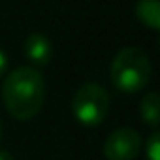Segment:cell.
<instances>
[{
    "label": "cell",
    "mask_w": 160,
    "mask_h": 160,
    "mask_svg": "<svg viewBox=\"0 0 160 160\" xmlns=\"http://www.w3.org/2000/svg\"><path fill=\"white\" fill-rule=\"evenodd\" d=\"M45 83L43 75L30 66H21L6 77L2 85V100L12 117L28 121L36 117L43 106Z\"/></svg>",
    "instance_id": "6da1fadb"
},
{
    "label": "cell",
    "mask_w": 160,
    "mask_h": 160,
    "mask_svg": "<svg viewBox=\"0 0 160 160\" xmlns=\"http://www.w3.org/2000/svg\"><path fill=\"white\" fill-rule=\"evenodd\" d=\"M109 75L121 92H139L151 79V60L139 47H124L111 60Z\"/></svg>",
    "instance_id": "7a4b0ae2"
},
{
    "label": "cell",
    "mask_w": 160,
    "mask_h": 160,
    "mask_svg": "<svg viewBox=\"0 0 160 160\" xmlns=\"http://www.w3.org/2000/svg\"><path fill=\"white\" fill-rule=\"evenodd\" d=\"M109 111V94L96 83L79 87L72 100V113L83 126H98Z\"/></svg>",
    "instance_id": "3957f363"
},
{
    "label": "cell",
    "mask_w": 160,
    "mask_h": 160,
    "mask_svg": "<svg viewBox=\"0 0 160 160\" xmlns=\"http://www.w3.org/2000/svg\"><path fill=\"white\" fill-rule=\"evenodd\" d=\"M141 151V136L134 128H119L111 132L104 143L108 160H134Z\"/></svg>",
    "instance_id": "277c9868"
},
{
    "label": "cell",
    "mask_w": 160,
    "mask_h": 160,
    "mask_svg": "<svg viewBox=\"0 0 160 160\" xmlns=\"http://www.w3.org/2000/svg\"><path fill=\"white\" fill-rule=\"evenodd\" d=\"M25 55L36 66H45L53 57V43L45 34H30L25 40Z\"/></svg>",
    "instance_id": "5b68a950"
},
{
    "label": "cell",
    "mask_w": 160,
    "mask_h": 160,
    "mask_svg": "<svg viewBox=\"0 0 160 160\" xmlns=\"http://www.w3.org/2000/svg\"><path fill=\"white\" fill-rule=\"evenodd\" d=\"M136 15L151 30H160V2L158 0H139L136 4Z\"/></svg>",
    "instance_id": "8992f818"
},
{
    "label": "cell",
    "mask_w": 160,
    "mask_h": 160,
    "mask_svg": "<svg viewBox=\"0 0 160 160\" xmlns=\"http://www.w3.org/2000/svg\"><path fill=\"white\" fill-rule=\"evenodd\" d=\"M139 115H141L143 122H147L152 128H156L160 124V98L156 92H149L143 96V100L139 104Z\"/></svg>",
    "instance_id": "52a82bcc"
},
{
    "label": "cell",
    "mask_w": 160,
    "mask_h": 160,
    "mask_svg": "<svg viewBox=\"0 0 160 160\" xmlns=\"http://www.w3.org/2000/svg\"><path fill=\"white\" fill-rule=\"evenodd\" d=\"M145 156H147V160H160V134H158V130H154L149 136V139L145 143Z\"/></svg>",
    "instance_id": "ba28073f"
},
{
    "label": "cell",
    "mask_w": 160,
    "mask_h": 160,
    "mask_svg": "<svg viewBox=\"0 0 160 160\" xmlns=\"http://www.w3.org/2000/svg\"><path fill=\"white\" fill-rule=\"evenodd\" d=\"M6 70H8V57H6V53L2 49H0V77L6 73Z\"/></svg>",
    "instance_id": "9c48e42d"
},
{
    "label": "cell",
    "mask_w": 160,
    "mask_h": 160,
    "mask_svg": "<svg viewBox=\"0 0 160 160\" xmlns=\"http://www.w3.org/2000/svg\"><path fill=\"white\" fill-rule=\"evenodd\" d=\"M0 160H15V158H13V154L8 152V151H0Z\"/></svg>",
    "instance_id": "30bf717a"
},
{
    "label": "cell",
    "mask_w": 160,
    "mask_h": 160,
    "mask_svg": "<svg viewBox=\"0 0 160 160\" xmlns=\"http://www.w3.org/2000/svg\"><path fill=\"white\" fill-rule=\"evenodd\" d=\"M0 136H2V124H0Z\"/></svg>",
    "instance_id": "8fae6325"
}]
</instances>
